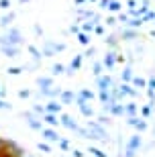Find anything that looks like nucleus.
I'll return each instance as SVG.
<instances>
[{"mask_svg":"<svg viewBox=\"0 0 155 157\" xmlns=\"http://www.w3.org/2000/svg\"><path fill=\"white\" fill-rule=\"evenodd\" d=\"M86 128H88V139L108 141V133H106V128H104L102 122H98V121H88V122H86Z\"/></svg>","mask_w":155,"mask_h":157,"instance_id":"obj_1","label":"nucleus"},{"mask_svg":"<svg viewBox=\"0 0 155 157\" xmlns=\"http://www.w3.org/2000/svg\"><path fill=\"white\" fill-rule=\"evenodd\" d=\"M0 45H23V33L17 27H8L4 35H0Z\"/></svg>","mask_w":155,"mask_h":157,"instance_id":"obj_2","label":"nucleus"},{"mask_svg":"<svg viewBox=\"0 0 155 157\" xmlns=\"http://www.w3.org/2000/svg\"><path fill=\"white\" fill-rule=\"evenodd\" d=\"M65 47H68L65 43H53V41H45L41 51H43V55H45V57H53V55H57L59 51H65Z\"/></svg>","mask_w":155,"mask_h":157,"instance_id":"obj_3","label":"nucleus"},{"mask_svg":"<svg viewBox=\"0 0 155 157\" xmlns=\"http://www.w3.org/2000/svg\"><path fill=\"white\" fill-rule=\"evenodd\" d=\"M59 124L65 127L68 131H74V133H78V128H80V124L74 121V117H69V114H65V112L59 114Z\"/></svg>","mask_w":155,"mask_h":157,"instance_id":"obj_4","label":"nucleus"},{"mask_svg":"<svg viewBox=\"0 0 155 157\" xmlns=\"http://www.w3.org/2000/svg\"><path fill=\"white\" fill-rule=\"evenodd\" d=\"M23 117L27 118V124H29V127L33 128V131H39V133L43 131V127H45V122L41 121V118H37V117H35V112H25Z\"/></svg>","mask_w":155,"mask_h":157,"instance_id":"obj_5","label":"nucleus"},{"mask_svg":"<svg viewBox=\"0 0 155 157\" xmlns=\"http://www.w3.org/2000/svg\"><path fill=\"white\" fill-rule=\"evenodd\" d=\"M41 135H43V139H45L47 143H59V139H61V137H59V133L55 131V127H47V124L43 127Z\"/></svg>","mask_w":155,"mask_h":157,"instance_id":"obj_6","label":"nucleus"},{"mask_svg":"<svg viewBox=\"0 0 155 157\" xmlns=\"http://www.w3.org/2000/svg\"><path fill=\"white\" fill-rule=\"evenodd\" d=\"M112 84H114V80H112V76H108V74H102V76L96 78L98 90H108V88H112Z\"/></svg>","mask_w":155,"mask_h":157,"instance_id":"obj_7","label":"nucleus"},{"mask_svg":"<svg viewBox=\"0 0 155 157\" xmlns=\"http://www.w3.org/2000/svg\"><path fill=\"white\" fill-rule=\"evenodd\" d=\"M39 94H41V96H45V98H59L61 88L53 84V86H49V88H39Z\"/></svg>","mask_w":155,"mask_h":157,"instance_id":"obj_8","label":"nucleus"},{"mask_svg":"<svg viewBox=\"0 0 155 157\" xmlns=\"http://www.w3.org/2000/svg\"><path fill=\"white\" fill-rule=\"evenodd\" d=\"M0 53L4 57H18L21 55V47L18 45H0Z\"/></svg>","mask_w":155,"mask_h":157,"instance_id":"obj_9","label":"nucleus"},{"mask_svg":"<svg viewBox=\"0 0 155 157\" xmlns=\"http://www.w3.org/2000/svg\"><path fill=\"white\" fill-rule=\"evenodd\" d=\"M41 121L45 122L47 127H59V114H55V112H43Z\"/></svg>","mask_w":155,"mask_h":157,"instance_id":"obj_10","label":"nucleus"},{"mask_svg":"<svg viewBox=\"0 0 155 157\" xmlns=\"http://www.w3.org/2000/svg\"><path fill=\"white\" fill-rule=\"evenodd\" d=\"M45 112H55V114H61V112H63V104H61V100L51 98V100H49V102L45 104Z\"/></svg>","mask_w":155,"mask_h":157,"instance_id":"obj_11","label":"nucleus"},{"mask_svg":"<svg viewBox=\"0 0 155 157\" xmlns=\"http://www.w3.org/2000/svg\"><path fill=\"white\" fill-rule=\"evenodd\" d=\"M102 63H104V67H106V70H112V67L116 65V51H114V49L106 51V55H104V59H102Z\"/></svg>","mask_w":155,"mask_h":157,"instance_id":"obj_12","label":"nucleus"},{"mask_svg":"<svg viewBox=\"0 0 155 157\" xmlns=\"http://www.w3.org/2000/svg\"><path fill=\"white\" fill-rule=\"evenodd\" d=\"M129 124H131V127H135L139 131V133H143V131H147V121H145V118H137V117H129Z\"/></svg>","mask_w":155,"mask_h":157,"instance_id":"obj_13","label":"nucleus"},{"mask_svg":"<svg viewBox=\"0 0 155 157\" xmlns=\"http://www.w3.org/2000/svg\"><path fill=\"white\" fill-rule=\"evenodd\" d=\"M141 145H143V139H141V135H133L131 139L126 141V147H129V149H133V151H139V149H141Z\"/></svg>","mask_w":155,"mask_h":157,"instance_id":"obj_14","label":"nucleus"},{"mask_svg":"<svg viewBox=\"0 0 155 157\" xmlns=\"http://www.w3.org/2000/svg\"><path fill=\"white\" fill-rule=\"evenodd\" d=\"M59 100H61V104H74L76 102V92H72V90H61Z\"/></svg>","mask_w":155,"mask_h":157,"instance_id":"obj_15","label":"nucleus"},{"mask_svg":"<svg viewBox=\"0 0 155 157\" xmlns=\"http://www.w3.org/2000/svg\"><path fill=\"white\" fill-rule=\"evenodd\" d=\"M121 37L125 41H135L139 37V33H137V29H131V27H125V29L121 31Z\"/></svg>","mask_w":155,"mask_h":157,"instance_id":"obj_16","label":"nucleus"},{"mask_svg":"<svg viewBox=\"0 0 155 157\" xmlns=\"http://www.w3.org/2000/svg\"><path fill=\"white\" fill-rule=\"evenodd\" d=\"M121 90H122V94H125V96H131V98H135V96H137V90L133 88L131 82H122V84H121Z\"/></svg>","mask_w":155,"mask_h":157,"instance_id":"obj_17","label":"nucleus"},{"mask_svg":"<svg viewBox=\"0 0 155 157\" xmlns=\"http://www.w3.org/2000/svg\"><path fill=\"white\" fill-rule=\"evenodd\" d=\"M14 18H17V14H14V12H8V14H4V17L0 18V27H2V29H8V27L14 23Z\"/></svg>","mask_w":155,"mask_h":157,"instance_id":"obj_18","label":"nucleus"},{"mask_svg":"<svg viewBox=\"0 0 155 157\" xmlns=\"http://www.w3.org/2000/svg\"><path fill=\"white\" fill-rule=\"evenodd\" d=\"M137 112H139V104H135V102L125 104V117H137Z\"/></svg>","mask_w":155,"mask_h":157,"instance_id":"obj_19","label":"nucleus"},{"mask_svg":"<svg viewBox=\"0 0 155 157\" xmlns=\"http://www.w3.org/2000/svg\"><path fill=\"white\" fill-rule=\"evenodd\" d=\"M37 86H39V88L53 86V76H39V78H37Z\"/></svg>","mask_w":155,"mask_h":157,"instance_id":"obj_20","label":"nucleus"},{"mask_svg":"<svg viewBox=\"0 0 155 157\" xmlns=\"http://www.w3.org/2000/svg\"><path fill=\"white\" fill-rule=\"evenodd\" d=\"M84 100H88V102H92L94 98H96V92H92V90H88V88H82L80 92H78Z\"/></svg>","mask_w":155,"mask_h":157,"instance_id":"obj_21","label":"nucleus"},{"mask_svg":"<svg viewBox=\"0 0 155 157\" xmlns=\"http://www.w3.org/2000/svg\"><path fill=\"white\" fill-rule=\"evenodd\" d=\"M141 25H143V18L141 17H131L129 23H126V27H131V29H141Z\"/></svg>","mask_w":155,"mask_h":157,"instance_id":"obj_22","label":"nucleus"},{"mask_svg":"<svg viewBox=\"0 0 155 157\" xmlns=\"http://www.w3.org/2000/svg\"><path fill=\"white\" fill-rule=\"evenodd\" d=\"M98 100H100V102H108V100H112V94H110V88L108 90H98Z\"/></svg>","mask_w":155,"mask_h":157,"instance_id":"obj_23","label":"nucleus"},{"mask_svg":"<svg viewBox=\"0 0 155 157\" xmlns=\"http://www.w3.org/2000/svg\"><path fill=\"white\" fill-rule=\"evenodd\" d=\"M0 157H12L8 153V141L2 139V137H0Z\"/></svg>","mask_w":155,"mask_h":157,"instance_id":"obj_24","label":"nucleus"},{"mask_svg":"<svg viewBox=\"0 0 155 157\" xmlns=\"http://www.w3.org/2000/svg\"><path fill=\"white\" fill-rule=\"evenodd\" d=\"M122 10V2H118V0H110L108 4V12H112V14H116V12Z\"/></svg>","mask_w":155,"mask_h":157,"instance_id":"obj_25","label":"nucleus"},{"mask_svg":"<svg viewBox=\"0 0 155 157\" xmlns=\"http://www.w3.org/2000/svg\"><path fill=\"white\" fill-rule=\"evenodd\" d=\"M78 43H80V45H84V47H88V45H90V33L80 31V33H78Z\"/></svg>","mask_w":155,"mask_h":157,"instance_id":"obj_26","label":"nucleus"},{"mask_svg":"<svg viewBox=\"0 0 155 157\" xmlns=\"http://www.w3.org/2000/svg\"><path fill=\"white\" fill-rule=\"evenodd\" d=\"M27 51H29L35 59H41V57H43V51H41L37 45H27Z\"/></svg>","mask_w":155,"mask_h":157,"instance_id":"obj_27","label":"nucleus"},{"mask_svg":"<svg viewBox=\"0 0 155 157\" xmlns=\"http://www.w3.org/2000/svg\"><path fill=\"white\" fill-rule=\"evenodd\" d=\"M104 70H106V67H104V63H102V61H96V63L92 65V74H94V78L102 76V74H104Z\"/></svg>","mask_w":155,"mask_h":157,"instance_id":"obj_28","label":"nucleus"},{"mask_svg":"<svg viewBox=\"0 0 155 157\" xmlns=\"http://www.w3.org/2000/svg\"><path fill=\"white\" fill-rule=\"evenodd\" d=\"M133 86H137V88H147V80L141 76H133V82H131Z\"/></svg>","mask_w":155,"mask_h":157,"instance_id":"obj_29","label":"nucleus"},{"mask_svg":"<svg viewBox=\"0 0 155 157\" xmlns=\"http://www.w3.org/2000/svg\"><path fill=\"white\" fill-rule=\"evenodd\" d=\"M80 27H82V31H84V33H90V35L94 33V23H92V21H82Z\"/></svg>","mask_w":155,"mask_h":157,"instance_id":"obj_30","label":"nucleus"},{"mask_svg":"<svg viewBox=\"0 0 155 157\" xmlns=\"http://www.w3.org/2000/svg\"><path fill=\"white\" fill-rule=\"evenodd\" d=\"M104 43H106L110 49H116V45H118V39H116V35H108L106 39H104Z\"/></svg>","mask_w":155,"mask_h":157,"instance_id":"obj_31","label":"nucleus"},{"mask_svg":"<svg viewBox=\"0 0 155 157\" xmlns=\"http://www.w3.org/2000/svg\"><path fill=\"white\" fill-rule=\"evenodd\" d=\"M155 106V102H149V104L141 106V114H143V118H149L151 117V108Z\"/></svg>","mask_w":155,"mask_h":157,"instance_id":"obj_32","label":"nucleus"},{"mask_svg":"<svg viewBox=\"0 0 155 157\" xmlns=\"http://www.w3.org/2000/svg\"><path fill=\"white\" fill-rule=\"evenodd\" d=\"M82 61H84V55H76V57L72 59V63H69V65H72V67H74V70L78 71V70L82 67Z\"/></svg>","mask_w":155,"mask_h":157,"instance_id":"obj_33","label":"nucleus"},{"mask_svg":"<svg viewBox=\"0 0 155 157\" xmlns=\"http://www.w3.org/2000/svg\"><path fill=\"white\" fill-rule=\"evenodd\" d=\"M63 71H65V65H63V63H53V67H51L53 76H61Z\"/></svg>","mask_w":155,"mask_h":157,"instance_id":"obj_34","label":"nucleus"},{"mask_svg":"<svg viewBox=\"0 0 155 157\" xmlns=\"http://www.w3.org/2000/svg\"><path fill=\"white\" fill-rule=\"evenodd\" d=\"M23 71H25V67H18V65H12V67H8V70H6V74H8V76H21Z\"/></svg>","mask_w":155,"mask_h":157,"instance_id":"obj_35","label":"nucleus"},{"mask_svg":"<svg viewBox=\"0 0 155 157\" xmlns=\"http://www.w3.org/2000/svg\"><path fill=\"white\" fill-rule=\"evenodd\" d=\"M88 153H90L92 157H108L106 153L102 151V149H98V147H90V149H88Z\"/></svg>","mask_w":155,"mask_h":157,"instance_id":"obj_36","label":"nucleus"},{"mask_svg":"<svg viewBox=\"0 0 155 157\" xmlns=\"http://www.w3.org/2000/svg\"><path fill=\"white\" fill-rule=\"evenodd\" d=\"M133 76H135V74H133L131 67H125V70H122V82H133Z\"/></svg>","mask_w":155,"mask_h":157,"instance_id":"obj_37","label":"nucleus"},{"mask_svg":"<svg viewBox=\"0 0 155 157\" xmlns=\"http://www.w3.org/2000/svg\"><path fill=\"white\" fill-rule=\"evenodd\" d=\"M37 149H39V151H43V153H51V145H49V143H43V141H39V143H37Z\"/></svg>","mask_w":155,"mask_h":157,"instance_id":"obj_38","label":"nucleus"},{"mask_svg":"<svg viewBox=\"0 0 155 157\" xmlns=\"http://www.w3.org/2000/svg\"><path fill=\"white\" fill-rule=\"evenodd\" d=\"M59 149H63V151H72V145H69V141L68 139H59Z\"/></svg>","mask_w":155,"mask_h":157,"instance_id":"obj_39","label":"nucleus"},{"mask_svg":"<svg viewBox=\"0 0 155 157\" xmlns=\"http://www.w3.org/2000/svg\"><path fill=\"white\" fill-rule=\"evenodd\" d=\"M141 18H143V23H147V21H153V18H155V10H151V8H149V10L145 12Z\"/></svg>","mask_w":155,"mask_h":157,"instance_id":"obj_40","label":"nucleus"},{"mask_svg":"<svg viewBox=\"0 0 155 157\" xmlns=\"http://www.w3.org/2000/svg\"><path fill=\"white\" fill-rule=\"evenodd\" d=\"M129 18H131V14H129V12H122V10L118 12V21H121V23L126 25V23H129Z\"/></svg>","mask_w":155,"mask_h":157,"instance_id":"obj_41","label":"nucleus"},{"mask_svg":"<svg viewBox=\"0 0 155 157\" xmlns=\"http://www.w3.org/2000/svg\"><path fill=\"white\" fill-rule=\"evenodd\" d=\"M92 55H96V47H94V45H88L86 53H84V57H92Z\"/></svg>","mask_w":155,"mask_h":157,"instance_id":"obj_42","label":"nucleus"},{"mask_svg":"<svg viewBox=\"0 0 155 157\" xmlns=\"http://www.w3.org/2000/svg\"><path fill=\"white\" fill-rule=\"evenodd\" d=\"M10 6H12V0H0V8L2 10H8Z\"/></svg>","mask_w":155,"mask_h":157,"instance_id":"obj_43","label":"nucleus"},{"mask_svg":"<svg viewBox=\"0 0 155 157\" xmlns=\"http://www.w3.org/2000/svg\"><path fill=\"white\" fill-rule=\"evenodd\" d=\"M10 108H12V106L8 104L4 98H0V110H10Z\"/></svg>","mask_w":155,"mask_h":157,"instance_id":"obj_44","label":"nucleus"},{"mask_svg":"<svg viewBox=\"0 0 155 157\" xmlns=\"http://www.w3.org/2000/svg\"><path fill=\"white\" fill-rule=\"evenodd\" d=\"M94 33H96V35H104V27H102L100 23L94 25Z\"/></svg>","mask_w":155,"mask_h":157,"instance_id":"obj_45","label":"nucleus"},{"mask_svg":"<svg viewBox=\"0 0 155 157\" xmlns=\"http://www.w3.org/2000/svg\"><path fill=\"white\" fill-rule=\"evenodd\" d=\"M33 112H35V114H43V112H45V106L35 104V106H33Z\"/></svg>","mask_w":155,"mask_h":157,"instance_id":"obj_46","label":"nucleus"},{"mask_svg":"<svg viewBox=\"0 0 155 157\" xmlns=\"http://www.w3.org/2000/svg\"><path fill=\"white\" fill-rule=\"evenodd\" d=\"M106 25H108V27H114V25H116V17H112V14L106 17Z\"/></svg>","mask_w":155,"mask_h":157,"instance_id":"obj_47","label":"nucleus"},{"mask_svg":"<svg viewBox=\"0 0 155 157\" xmlns=\"http://www.w3.org/2000/svg\"><path fill=\"white\" fill-rule=\"evenodd\" d=\"M31 90H18V98H29Z\"/></svg>","mask_w":155,"mask_h":157,"instance_id":"obj_48","label":"nucleus"},{"mask_svg":"<svg viewBox=\"0 0 155 157\" xmlns=\"http://www.w3.org/2000/svg\"><path fill=\"white\" fill-rule=\"evenodd\" d=\"M63 74H65V76H68V78H72V76H74V74H76V70H74V67H72V65H68Z\"/></svg>","mask_w":155,"mask_h":157,"instance_id":"obj_49","label":"nucleus"},{"mask_svg":"<svg viewBox=\"0 0 155 157\" xmlns=\"http://www.w3.org/2000/svg\"><path fill=\"white\" fill-rule=\"evenodd\" d=\"M98 4H100V8H104V10H108L110 0H98Z\"/></svg>","mask_w":155,"mask_h":157,"instance_id":"obj_50","label":"nucleus"},{"mask_svg":"<svg viewBox=\"0 0 155 157\" xmlns=\"http://www.w3.org/2000/svg\"><path fill=\"white\" fill-rule=\"evenodd\" d=\"M147 98H149L151 102H155V90H151V88H147Z\"/></svg>","mask_w":155,"mask_h":157,"instance_id":"obj_51","label":"nucleus"},{"mask_svg":"<svg viewBox=\"0 0 155 157\" xmlns=\"http://www.w3.org/2000/svg\"><path fill=\"white\" fill-rule=\"evenodd\" d=\"M80 31H82V27H78V25H72V27H69V33H74V35H78Z\"/></svg>","mask_w":155,"mask_h":157,"instance_id":"obj_52","label":"nucleus"},{"mask_svg":"<svg viewBox=\"0 0 155 157\" xmlns=\"http://www.w3.org/2000/svg\"><path fill=\"white\" fill-rule=\"evenodd\" d=\"M147 88H151V90H155V76H151L149 80H147Z\"/></svg>","mask_w":155,"mask_h":157,"instance_id":"obj_53","label":"nucleus"},{"mask_svg":"<svg viewBox=\"0 0 155 157\" xmlns=\"http://www.w3.org/2000/svg\"><path fill=\"white\" fill-rule=\"evenodd\" d=\"M126 6H129V10L137 8V0H126Z\"/></svg>","mask_w":155,"mask_h":157,"instance_id":"obj_54","label":"nucleus"},{"mask_svg":"<svg viewBox=\"0 0 155 157\" xmlns=\"http://www.w3.org/2000/svg\"><path fill=\"white\" fill-rule=\"evenodd\" d=\"M72 153H74V157H84V151H80V149H72Z\"/></svg>","mask_w":155,"mask_h":157,"instance_id":"obj_55","label":"nucleus"},{"mask_svg":"<svg viewBox=\"0 0 155 157\" xmlns=\"http://www.w3.org/2000/svg\"><path fill=\"white\" fill-rule=\"evenodd\" d=\"M98 122H102V124H108V117H98Z\"/></svg>","mask_w":155,"mask_h":157,"instance_id":"obj_56","label":"nucleus"},{"mask_svg":"<svg viewBox=\"0 0 155 157\" xmlns=\"http://www.w3.org/2000/svg\"><path fill=\"white\" fill-rule=\"evenodd\" d=\"M122 61H125V55H118L116 53V63H122Z\"/></svg>","mask_w":155,"mask_h":157,"instance_id":"obj_57","label":"nucleus"},{"mask_svg":"<svg viewBox=\"0 0 155 157\" xmlns=\"http://www.w3.org/2000/svg\"><path fill=\"white\" fill-rule=\"evenodd\" d=\"M4 96H6V90H4V86L0 84V98H4Z\"/></svg>","mask_w":155,"mask_h":157,"instance_id":"obj_58","label":"nucleus"},{"mask_svg":"<svg viewBox=\"0 0 155 157\" xmlns=\"http://www.w3.org/2000/svg\"><path fill=\"white\" fill-rule=\"evenodd\" d=\"M74 2H76V4H78V6H80V4H86L88 0H74Z\"/></svg>","mask_w":155,"mask_h":157,"instance_id":"obj_59","label":"nucleus"},{"mask_svg":"<svg viewBox=\"0 0 155 157\" xmlns=\"http://www.w3.org/2000/svg\"><path fill=\"white\" fill-rule=\"evenodd\" d=\"M18 2H21V4H25V2H29V0H18Z\"/></svg>","mask_w":155,"mask_h":157,"instance_id":"obj_60","label":"nucleus"},{"mask_svg":"<svg viewBox=\"0 0 155 157\" xmlns=\"http://www.w3.org/2000/svg\"><path fill=\"white\" fill-rule=\"evenodd\" d=\"M151 37H155V29H153V31H151Z\"/></svg>","mask_w":155,"mask_h":157,"instance_id":"obj_61","label":"nucleus"},{"mask_svg":"<svg viewBox=\"0 0 155 157\" xmlns=\"http://www.w3.org/2000/svg\"><path fill=\"white\" fill-rule=\"evenodd\" d=\"M90 2H98V0H90Z\"/></svg>","mask_w":155,"mask_h":157,"instance_id":"obj_62","label":"nucleus"},{"mask_svg":"<svg viewBox=\"0 0 155 157\" xmlns=\"http://www.w3.org/2000/svg\"><path fill=\"white\" fill-rule=\"evenodd\" d=\"M137 2H143V0H137Z\"/></svg>","mask_w":155,"mask_h":157,"instance_id":"obj_63","label":"nucleus"},{"mask_svg":"<svg viewBox=\"0 0 155 157\" xmlns=\"http://www.w3.org/2000/svg\"><path fill=\"white\" fill-rule=\"evenodd\" d=\"M153 21H155V18H153Z\"/></svg>","mask_w":155,"mask_h":157,"instance_id":"obj_64","label":"nucleus"}]
</instances>
